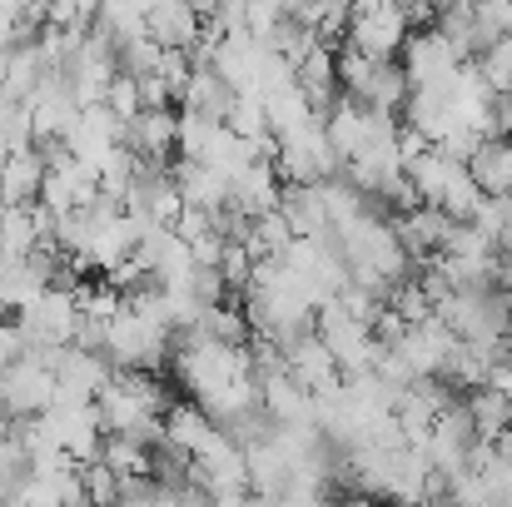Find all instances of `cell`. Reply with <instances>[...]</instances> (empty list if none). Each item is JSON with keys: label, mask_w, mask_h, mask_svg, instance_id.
<instances>
[{"label": "cell", "mask_w": 512, "mask_h": 507, "mask_svg": "<svg viewBox=\"0 0 512 507\" xmlns=\"http://www.w3.org/2000/svg\"><path fill=\"white\" fill-rule=\"evenodd\" d=\"M408 184H413V194H418V204H433V209H443L448 219H458V224H468L473 214H478V204H483V189L473 184V174L463 160H453V155H443V150H423V155H413L408 165Z\"/></svg>", "instance_id": "cell-1"}, {"label": "cell", "mask_w": 512, "mask_h": 507, "mask_svg": "<svg viewBox=\"0 0 512 507\" xmlns=\"http://www.w3.org/2000/svg\"><path fill=\"white\" fill-rule=\"evenodd\" d=\"M433 319H438L453 338L498 353L503 329L512 324V294L503 289V284H493V289H453V294L438 299Z\"/></svg>", "instance_id": "cell-2"}, {"label": "cell", "mask_w": 512, "mask_h": 507, "mask_svg": "<svg viewBox=\"0 0 512 507\" xmlns=\"http://www.w3.org/2000/svg\"><path fill=\"white\" fill-rule=\"evenodd\" d=\"M105 358L110 368H125V373H160L174 358V329H165L140 304H125L105 329Z\"/></svg>", "instance_id": "cell-3"}, {"label": "cell", "mask_w": 512, "mask_h": 507, "mask_svg": "<svg viewBox=\"0 0 512 507\" xmlns=\"http://www.w3.org/2000/svg\"><path fill=\"white\" fill-rule=\"evenodd\" d=\"M274 169L284 184H324L339 174V155L329 145L324 115H309V120L274 135Z\"/></svg>", "instance_id": "cell-4"}, {"label": "cell", "mask_w": 512, "mask_h": 507, "mask_svg": "<svg viewBox=\"0 0 512 507\" xmlns=\"http://www.w3.org/2000/svg\"><path fill=\"white\" fill-rule=\"evenodd\" d=\"M339 90L348 105L358 110H373V115H398L403 100H408V75L398 60H363L353 50L339 55Z\"/></svg>", "instance_id": "cell-5"}, {"label": "cell", "mask_w": 512, "mask_h": 507, "mask_svg": "<svg viewBox=\"0 0 512 507\" xmlns=\"http://www.w3.org/2000/svg\"><path fill=\"white\" fill-rule=\"evenodd\" d=\"M55 363L50 348H20L5 368H0V413L5 418H40L55 403Z\"/></svg>", "instance_id": "cell-6"}, {"label": "cell", "mask_w": 512, "mask_h": 507, "mask_svg": "<svg viewBox=\"0 0 512 507\" xmlns=\"http://www.w3.org/2000/svg\"><path fill=\"white\" fill-rule=\"evenodd\" d=\"M15 334L20 348H65L80 334V304H75V284H50L40 289L20 314H15Z\"/></svg>", "instance_id": "cell-7"}, {"label": "cell", "mask_w": 512, "mask_h": 507, "mask_svg": "<svg viewBox=\"0 0 512 507\" xmlns=\"http://www.w3.org/2000/svg\"><path fill=\"white\" fill-rule=\"evenodd\" d=\"M408 15L398 0H378V5H363V10H348V25H343V40L353 55L363 60H398L403 40H408Z\"/></svg>", "instance_id": "cell-8"}, {"label": "cell", "mask_w": 512, "mask_h": 507, "mask_svg": "<svg viewBox=\"0 0 512 507\" xmlns=\"http://www.w3.org/2000/svg\"><path fill=\"white\" fill-rule=\"evenodd\" d=\"M314 334H319V343L334 353V363H339L343 378L368 373V368H373V358H378V338H373V329H368V324H358V319H348L334 299L314 314Z\"/></svg>", "instance_id": "cell-9"}, {"label": "cell", "mask_w": 512, "mask_h": 507, "mask_svg": "<svg viewBox=\"0 0 512 507\" xmlns=\"http://www.w3.org/2000/svg\"><path fill=\"white\" fill-rule=\"evenodd\" d=\"M388 224H393V234H398L403 254H408L413 264H428V259H438V254L448 249V239H453V224H458V219H448V214H443V209H433V204H413V209H398Z\"/></svg>", "instance_id": "cell-10"}, {"label": "cell", "mask_w": 512, "mask_h": 507, "mask_svg": "<svg viewBox=\"0 0 512 507\" xmlns=\"http://www.w3.org/2000/svg\"><path fill=\"white\" fill-rule=\"evenodd\" d=\"M403 60V75H408V85L413 90H423V85H443L458 65H463V55L428 25V30H408V40H403V50H398Z\"/></svg>", "instance_id": "cell-11"}, {"label": "cell", "mask_w": 512, "mask_h": 507, "mask_svg": "<svg viewBox=\"0 0 512 507\" xmlns=\"http://www.w3.org/2000/svg\"><path fill=\"white\" fill-rule=\"evenodd\" d=\"M174 130H179V110L160 105V110H135L120 130V145L140 160V165H170L174 160Z\"/></svg>", "instance_id": "cell-12"}, {"label": "cell", "mask_w": 512, "mask_h": 507, "mask_svg": "<svg viewBox=\"0 0 512 507\" xmlns=\"http://www.w3.org/2000/svg\"><path fill=\"white\" fill-rule=\"evenodd\" d=\"M95 194H100L95 169L70 160V155H55L50 169H45V184H40V209L45 214H70V209H85Z\"/></svg>", "instance_id": "cell-13"}, {"label": "cell", "mask_w": 512, "mask_h": 507, "mask_svg": "<svg viewBox=\"0 0 512 507\" xmlns=\"http://www.w3.org/2000/svg\"><path fill=\"white\" fill-rule=\"evenodd\" d=\"M120 130H125V120H120L115 110H105V105H85L80 120L70 125V135H65V155L95 169L110 150H120Z\"/></svg>", "instance_id": "cell-14"}, {"label": "cell", "mask_w": 512, "mask_h": 507, "mask_svg": "<svg viewBox=\"0 0 512 507\" xmlns=\"http://www.w3.org/2000/svg\"><path fill=\"white\" fill-rule=\"evenodd\" d=\"M284 358H289V378L304 388V393H329V388H339L343 383V373H339V363H334V353L319 343V334H304V338H294L289 348H284Z\"/></svg>", "instance_id": "cell-15"}, {"label": "cell", "mask_w": 512, "mask_h": 507, "mask_svg": "<svg viewBox=\"0 0 512 507\" xmlns=\"http://www.w3.org/2000/svg\"><path fill=\"white\" fill-rule=\"evenodd\" d=\"M294 85L304 90V100H309L319 115H329V110L343 100V90H339V50H334V45H314V50L294 65Z\"/></svg>", "instance_id": "cell-16"}, {"label": "cell", "mask_w": 512, "mask_h": 507, "mask_svg": "<svg viewBox=\"0 0 512 507\" xmlns=\"http://www.w3.org/2000/svg\"><path fill=\"white\" fill-rule=\"evenodd\" d=\"M145 35L160 45V50H194L199 45V35H204V20L184 5V0H155L150 10H145Z\"/></svg>", "instance_id": "cell-17"}, {"label": "cell", "mask_w": 512, "mask_h": 507, "mask_svg": "<svg viewBox=\"0 0 512 507\" xmlns=\"http://www.w3.org/2000/svg\"><path fill=\"white\" fill-rule=\"evenodd\" d=\"M463 165H468L473 184H478L488 199L512 194V135H483Z\"/></svg>", "instance_id": "cell-18"}, {"label": "cell", "mask_w": 512, "mask_h": 507, "mask_svg": "<svg viewBox=\"0 0 512 507\" xmlns=\"http://www.w3.org/2000/svg\"><path fill=\"white\" fill-rule=\"evenodd\" d=\"M289 224L294 239H319L329 234V214H324V189L319 184H279V204H274Z\"/></svg>", "instance_id": "cell-19"}, {"label": "cell", "mask_w": 512, "mask_h": 507, "mask_svg": "<svg viewBox=\"0 0 512 507\" xmlns=\"http://www.w3.org/2000/svg\"><path fill=\"white\" fill-rule=\"evenodd\" d=\"M259 403L279 428H314V393H304L289 373L259 378Z\"/></svg>", "instance_id": "cell-20"}, {"label": "cell", "mask_w": 512, "mask_h": 507, "mask_svg": "<svg viewBox=\"0 0 512 507\" xmlns=\"http://www.w3.org/2000/svg\"><path fill=\"white\" fill-rule=\"evenodd\" d=\"M45 155L35 150V145H25V150H15L5 169H0V199L10 204V209H25V204H40V184H45Z\"/></svg>", "instance_id": "cell-21"}, {"label": "cell", "mask_w": 512, "mask_h": 507, "mask_svg": "<svg viewBox=\"0 0 512 507\" xmlns=\"http://www.w3.org/2000/svg\"><path fill=\"white\" fill-rule=\"evenodd\" d=\"M214 438H219V423L199 403H170V413H165V443L170 448H179L184 458H199Z\"/></svg>", "instance_id": "cell-22"}, {"label": "cell", "mask_w": 512, "mask_h": 507, "mask_svg": "<svg viewBox=\"0 0 512 507\" xmlns=\"http://www.w3.org/2000/svg\"><path fill=\"white\" fill-rule=\"evenodd\" d=\"M170 169H174V184H179V199L189 209L214 214V209L229 204V174H219V169H209V165H184V160Z\"/></svg>", "instance_id": "cell-23"}, {"label": "cell", "mask_w": 512, "mask_h": 507, "mask_svg": "<svg viewBox=\"0 0 512 507\" xmlns=\"http://www.w3.org/2000/svg\"><path fill=\"white\" fill-rule=\"evenodd\" d=\"M463 413H468V423H473V433H478V443H498L503 433L512 428V403L493 388V383H483V388H468V398H463Z\"/></svg>", "instance_id": "cell-24"}, {"label": "cell", "mask_w": 512, "mask_h": 507, "mask_svg": "<svg viewBox=\"0 0 512 507\" xmlns=\"http://www.w3.org/2000/svg\"><path fill=\"white\" fill-rule=\"evenodd\" d=\"M229 100H234V90L219 80V70H214V65H194V70H189V85H184V95H179V110L224 120V115H229Z\"/></svg>", "instance_id": "cell-25"}, {"label": "cell", "mask_w": 512, "mask_h": 507, "mask_svg": "<svg viewBox=\"0 0 512 507\" xmlns=\"http://www.w3.org/2000/svg\"><path fill=\"white\" fill-rule=\"evenodd\" d=\"M90 30H95L100 40H110V45L120 50L125 40H135V35H145V10H140L135 0H105Z\"/></svg>", "instance_id": "cell-26"}, {"label": "cell", "mask_w": 512, "mask_h": 507, "mask_svg": "<svg viewBox=\"0 0 512 507\" xmlns=\"http://www.w3.org/2000/svg\"><path fill=\"white\" fill-rule=\"evenodd\" d=\"M100 458L120 473V478H150V443L130 438V433H105Z\"/></svg>", "instance_id": "cell-27"}, {"label": "cell", "mask_w": 512, "mask_h": 507, "mask_svg": "<svg viewBox=\"0 0 512 507\" xmlns=\"http://www.w3.org/2000/svg\"><path fill=\"white\" fill-rule=\"evenodd\" d=\"M80 493L90 507H110L120 498V473L105 458H90V463H80Z\"/></svg>", "instance_id": "cell-28"}, {"label": "cell", "mask_w": 512, "mask_h": 507, "mask_svg": "<svg viewBox=\"0 0 512 507\" xmlns=\"http://www.w3.org/2000/svg\"><path fill=\"white\" fill-rule=\"evenodd\" d=\"M473 30H478V45L488 50L493 40L512 35V0H473Z\"/></svg>", "instance_id": "cell-29"}, {"label": "cell", "mask_w": 512, "mask_h": 507, "mask_svg": "<svg viewBox=\"0 0 512 507\" xmlns=\"http://www.w3.org/2000/svg\"><path fill=\"white\" fill-rule=\"evenodd\" d=\"M473 65H478V75L488 80V90H493V95H512V35L493 40Z\"/></svg>", "instance_id": "cell-30"}, {"label": "cell", "mask_w": 512, "mask_h": 507, "mask_svg": "<svg viewBox=\"0 0 512 507\" xmlns=\"http://www.w3.org/2000/svg\"><path fill=\"white\" fill-rule=\"evenodd\" d=\"M100 5H105V0H45V25H55V30H75V35H85V30L95 25V15H100Z\"/></svg>", "instance_id": "cell-31"}, {"label": "cell", "mask_w": 512, "mask_h": 507, "mask_svg": "<svg viewBox=\"0 0 512 507\" xmlns=\"http://www.w3.org/2000/svg\"><path fill=\"white\" fill-rule=\"evenodd\" d=\"M105 110H115L120 120H130L135 110H140V85L130 80V75H115L110 85H105V100H100Z\"/></svg>", "instance_id": "cell-32"}, {"label": "cell", "mask_w": 512, "mask_h": 507, "mask_svg": "<svg viewBox=\"0 0 512 507\" xmlns=\"http://www.w3.org/2000/svg\"><path fill=\"white\" fill-rule=\"evenodd\" d=\"M483 135H512V95H488Z\"/></svg>", "instance_id": "cell-33"}, {"label": "cell", "mask_w": 512, "mask_h": 507, "mask_svg": "<svg viewBox=\"0 0 512 507\" xmlns=\"http://www.w3.org/2000/svg\"><path fill=\"white\" fill-rule=\"evenodd\" d=\"M65 507H90V503H85V498H80V503H65Z\"/></svg>", "instance_id": "cell-34"}, {"label": "cell", "mask_w": 512, "mask_h": 507, "mask_svg": "<svg viewBox=\"0 0 512 507\" xmlns=\"http://www.w3.org/2000/svg\"><path fill=\"white\" fill-rule=\"evenodd\" d=\"M0 75H5V50H0Z\"/></svg>", "instance_id": "cell-35"}]
</instances>
